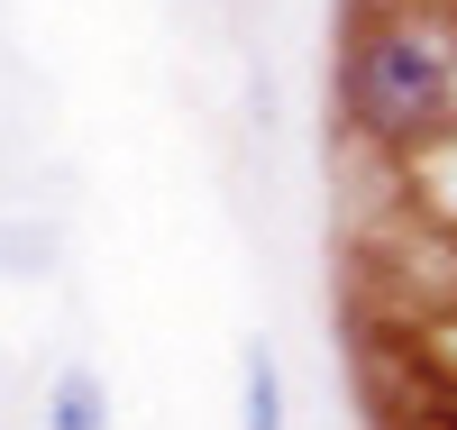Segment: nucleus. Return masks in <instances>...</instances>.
I'll list each match as a JSON object with an SVG mask.
<instances>
[{
    "label": "nucleus",
    "instance_id": "nucleus-3",
    "mask_svg": "<svg viewBox=\"0 0 457 430\" xmlns=\"http://www.w3.org/2000/svg\"><path fill=\"white\" fill-rule=\"evenodd\" d=\"M238 430H284V367L265 339H247L238 358Z\"/></svg>",
    "mask_w": 457,
    "mask_h": 430
},
{
    "label": "nucleus",
    "instance_id": "nucleus-2",
    "mask_svg": "<svg viewBox=\"0 0 457 430\" xmlns=\"http://www.w3.org/2000/svg\"><path fill=\"white\" fill-rule=\"evenodd\" d=\"M37 430H110V375L101 367H55L46 375V421Z\"/></svg>",
    "mask_w": 457,
    "mask_h": 430
},
{
    "label": "nucleus",
    "instance_id": "nucleus-1",
    "mask_svg": "<svg viewBox=\"0 0 457 430\" xmlns=\"http://www.w3.org/2000/svg\"><path fill=\"white\" fill-rule=\"evenodd\" d=\"M338 129L366 156L421 165L457 147V0L348 10L338 37Z\"/></svg>",
    "mask_w": 457,
    "mask_h": 430
}]
</instances>
